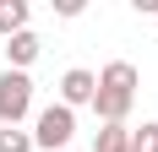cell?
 Listing matches in <instances>:
<instances>
[{"label":"cell","instance_id":"6da1fadb","mask_svg":"<svg viewBox=\"0 0 158 152\" xmlns=\"http://www.w3.org/2000/svg\"><path fill=\"white\" fill-rule=\"evenodd\" d=\"M131 103H136V65L131 60H114L98 71V92H93V109L104 125H126Z\"/></svg>","mask_w":158,"mask_h":152},{"label":"cell","instance_id":"7a4b0ae2","mask_svg":"<svg viewBox=\"0 0 158 152\" xmlns=\"http://www.w3.org/2000/svg\"><path fill=\"white\" fill-rule=\"evenodd\" d=\"M71 136H77V114L65 103H49L38 114V125H33V147H44V152H65Z\"/></svg>","mask_w":158,"mask_h":152},{"label":"cell","instance_id":"3957f363","mask_svg":"<svg viewBox=\"0 0 158 152\" xmlns=\"http://www.w3.org/2000/svg\"><path fill=\"white\" fill-rule=\"evenodd\" d=\"M33 109V82L27 71H6L0 76V125H22Z\"/></svg>","mask_w":158,"mask_h":152},{"label":"cell","instance_id":"277c9868","mask_svg":"<svg viewBox=\"0 0 158 152\" xmlns=\"http://www.w3.org/2000/svg\"><path fill=\"white\" fill-rule=\"evenodd\" d=\"M93 92H98V76H93V71H82V65H77V71L60 76V103H65V109L93 103Z\"/></svg>","mask_w":158,"mask_h":152},{"label":"cell","instance_id":"5b68a950","mask_svg":"<svg viewBox=\"0 0 158 152\" xmlns=\"http://www.w3.org/2000/svg\"><path fill=\"white\" fill-rule=\"evenodd\" d=\"M38 33H16V38H6V60H11V71H27L33 60H38Z\"/></svg>","mask_w":158,"mask_h":152},{"label":"cell","instance_id":"8992f818","mask_svg":"<svg viewBox=\"0 0 158 152\" xmlns=\"http://www.w3.org/2000/svg\"><path fill=\"white\" fill-rule=\"evenodd\" d=\"M27 33V0H0V38Z\"/></svg>","mask_w":158,"mask_h":152},{"label":"cell","instance_id":"52a82bcc","mask_svg":"<svg viewBox=\"0 0 158 152\" xmlns=\"http://www.w3.org/2000/svg\"><path fill=\"white\" fill-rule=\"evenodd\" d=\"M93 152H131V130H126V125H98Z\"/></svg>","mask_w":158,"mask_h":152},{"label":"cell","instance_id":"ba28073f","mask_svg":"<svg viewBox=\"0 0 158 152\" xmlns=\"http://www.w3.org/2000/svg\"><path fill=\"white\" fill-rule=\"evenodd\" d=\"M0 152H33V136L16 125H0Z\"/></svg>","mask_w":158,"mask_h":152},{"label":"cell","instance_id":"9c48e42d","mask_svg":"<svg viewBox=\"0 0 158 152\" xmlns=\"http://www.w3.org/2000/svg\"><path fill=\"white\" fill-rule=\"evenodd\" d=\"M131 152H158V125H142V130H131Z\"/></svg>","mask_w":158,"mask_h":152}]
</instances>
